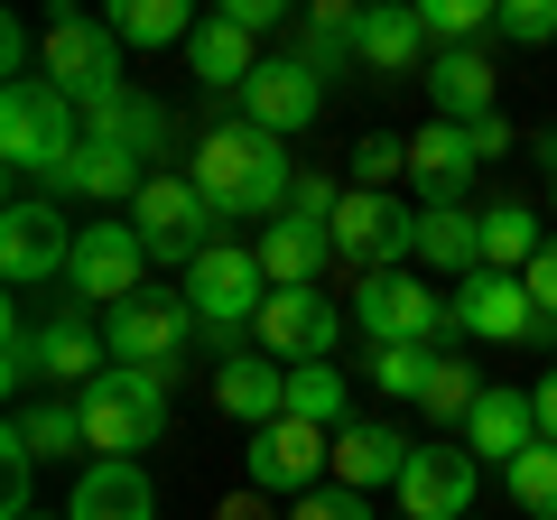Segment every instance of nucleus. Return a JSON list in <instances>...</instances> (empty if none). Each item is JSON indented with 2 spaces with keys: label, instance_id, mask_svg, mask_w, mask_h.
I'll return each instance as SVG.
<instances>
[{
  "label": "nucleus",
  "instance_id": "f257e3e1",
  "mask_svg": "<svg viewBox=\"0 0 557 520\" xmlns=\"http://www.w3.org/2000/svg\"><path fill=\"white\" fill-rule=\"evenodd\" d=\"M186 177H196V196L214 205L223 223H278L288 196H298L288 149H278L270 131H251V121H214L196 140V159H186Z\"/></svg>",
  "mask_w": 557,
  "mask_h": 520
},
{
  "label": "nucleus",
  "instance_id": "f03ea898",
  "mask_svg": "<svg viewBox=\"0 0 557 520\" xmlns=\"http://www.w3.org/2000/svg\"><path fill=\"white\" fill-rule=\"evenodd\" d=\"M75 409H84V456H131L139 465V446H159L168 437V381L159 372H102V381H84L75 391Z\"/></svg>",
  "mask_w": 557,
  "mask_h": 520
},
{
  "label": "nucleus",
  "instance_id": "7ed1b4c3",
  "mask_svg": "<svg viewBox=\"0 0 557 520\" xmlns=\"http://www.w3.org/2000/svg\"><path fill=\"white\" fill-rule=\"evenodd\" d=\"M75 149H84V102H65L47 75L0 94V159L20 168V177H57Z\"/></svg>",
  "mask_w": 557,
  "mask_h": 520
},
{
  "label": "nucleus",
  "instance_id": "20e7f679",
  "mask_svg": "<svg viewBox=\"0 0 557 520\" xmlns=\"http://www.w3.org/2000/svg\"><path fill=\"white\" fill-rule=\"evenodd\" d=\"M177 298L196 307V335L205 344H233L242 325H260V307H270V270H260V251H242V242H214V251L186 270Z\"/></svg>",
  "mask_w": 557,
  "mask_h": 520
},
{
  "label": "nucleus",
  "instance_id": "39448f33",
  "mask_svg": "<svg viewBox=\"0 0 557 520\" xmlns=\"http://www.w3.org/2000/svg\"><path fill=\"white\" fill-rule=\"evenodd\" d=\"M102 344H112L121 372H159V381H177L186 344H196V307L168 298V288H139L131 307H112V317H102Z\"/></svg>",
  "mask_w": 557,
  "mask_h": 520
},
{
  "label": "nucleus",
  "instance_id": "423d86ee",
  "mask_svg": "<svg viewBox=\"0 0 557 520\" xmlns=\"http://www.w3.org/2000/svg\"><path fill=\"white\" fill-rule=\"evenodd\" d=\"M65 288H75V307H102V317L131 307L149 288V242H139V223H75Z\"/></svg>",
  "mask_w": 557,
  "mask_h": 520
},
{
  "label": "nucleus",
  "instance_id": "0eeeda50",
  "mask_svg": "<svg viewBox=\"0 0 557 520\" xmlns=\"http://www.w3.org/2000/svg\"><path fill=\"white\" fill-rule=\"evenodd\" d=\"M354 325L372 344H437L456 335V298H437L409 270H372V280H354Z\"/></svg>",
  "mask_w": 557,
  "mask_h": 520
},
{
  "label": "nucleus",
  "instance_id": "6e6552de",
  "mask_svg": "<svg viewBox=\"0 0 557 520\" xmlns=\"http://www.w3.org/2000/svg\"><path fill=\"white\" fill-rule=\"evenodd\" d=\"M242 465H251V493L307 502V493H317V474H335V437H325V428H307V419H270V428H251Z\"/></svg>",
  "mask_w": 557,
  "mask_h": 520
},
{
  "label": "nucleus",
  "instance_id": "1a4fd4ad",
  "mask_svg": "<svg viewBox=\"0 0 557 520\" xmlns=\"http://www.w3.org/2000/svg\"><path fill=\"white\" fill-rule=\"evenodd\" d=\"M131 223H139V242H149V260H186V270H196V260L214 251L223 214L196 196V177H149L139 205H131Z\"/></svg>",
  "mask_w": 557,
  "mask_h": 520
},
{
  "label": "nucleus",
  "instance_id": "9d476101",
  "mask_svg": "<svg viewBox=\"0 0 557 520\" xmlns=\"http://www.w3.org/2000/svg\"><path fill=\"white\" fill-rule=\"evenodd\" d=\"M335 260H354V280H372V270H399L409 260V242H418V214L399 196H362V186H344V205H335Z\"/></svg>",
  "mask_w": 557,
  "mask_h": 520
},
{
  "label": "nucleus",
  "instance_id": "9b49d317",
  "mask_svg": "<svg viewBox=\"0 0 557 520\" xmlns=\"http://www.w3.org/2000/svg\"><path fill=\"white\" fill-rule=\"evenodd\" d=\"M65 260H75V233L57 223V196H10V214H0V280L47 288V280H65Z\"/></svg>",
  "mask_w": 557,
  "mask_h": 520
},
{
  "label": "nucleus",
  "instance_id": "f8f14e48",
  "mask_svg": "<svg viewBox=\"0 0 557 520\" xmlns=\"http://www.w3.org/2000/svg\"><path fill=\"white\" fill-rule=\"evenodd\" d=\"M38 75L57 84L65 102H102V94L121 84V38H112L102 20H57V28L38 38Z\"/></svg>",
  "mask_w": 557,
  "mask_h": 520
},
{
  "label": "nucleus",
  "instance_id": "ddd939ff",
  "mask_svg": "<svg viewBox=\"0 0 557 520\" xmlns=\"http://www.w3.org/2000/svg\"><path fill=\"white\" fill-rule=\"evenodd\" d=\"M335 298H325V288H270V307H260V354L270 362H288V372H298V362H325L335 354Z\"/></svg>",
  "mask_w": 557,
  "mask_h": 520
},
{
  "label": "nucleus",
  "instance_id": "4468645a",
  "mask_svg": "<svg viewBox=\"0 0 557 520\" xmlns=\"http://www.w3.org/2000/svg\"><path fill=\"white\" fill-rule=\"evenodd\" d=\"M456 335H474V344H530V335H557V325L539 317V298L520 280L474 270V280L456 288Z\"/></svg>",
  "mask_w": 557,
  "mask_h": 520
},
{
  "label": "nucleus",
  "instance_id": "2eb2a0df",
  "mask_svg": "<svg viewBox=\"0 0 557 520\" xmlns=\"http://www.w3.org/2000/svg\"><path fill=\"white\" fill-rule=\"evenodd\" d=\"M317 112H325V75H307L288 47H278V57H260V75L242 84V121H251V131H270V140L307 131Z\"/></svg>",
  "mask_w": 557,
  "mask_h": 520
},
{
  "label": "nucleus",
  "instance_id": "dca6fc26",
  "mask_svg": "<svg viewBox=\"0 0 557 520\" xmlns=\"http://www.w3.org/2000/svg\"><path fill=\"white\" fill-rule=\"evenodd\" d=\"M47 186H57V196H75V205H139L149 159H139L131 140H112V131H84V149H75Z\"/></svg>",
  "mask_w": 557,
  "mask_h": 520
},
{
  "label": "nucleus",
  "instance_id": "f3484780",
  "mask_svg": "<svg viewBox=\"0 0 557 520\" xmlns=\"http://www.w3.org/2000/svg\"><path fill=\"white\" fill-rule=\"evenodd\" d=\"M28 354H38V381H57V391H84V381L112 372V344H102L94 307H57L47 325H28Z\"/></svg>",
  "mask_w": 557,
  "mask_h": 520
},
{
  "label": "nucleus",
  "instance_id": "a211bd4d",
  "mask_svg": "<svg viewBox=\"0 0 557 520\" xmlns=\"http://www.w3.org/2000/svg\"><path fill=\"white\" fill-rule=\"evenodd\" d=\"M399 511L409 520H465L474 511V446H418L399 474Z\"/></svg>",
  "mask_w": 557,
  "mask_h": 520
},
{
  "label": "nucleus",
  "instance_id": "6ab92c4d",
  "mask_svg": "<svg viewBox=\"0 0 557 520\" xmlns=\"http://www.w3.org/2000/svg\"><path fill=\"white\" fill-rule=\"evenodd\" d=\"M493 102H502V75H493L483 47H437V57H428V112L437 121L474 131V121H493Z\"/></svg>",
  "mask_w": 557,
  "mask_h": 520
},
{
  "label": "nucleus",
  "instance_id": "aec40b11",
  "mask_svg": "<svg viewBox=\"0 0 557 520\" xmlns=\"http://www.w3.org/2000/svg\"><path fill=\"white\" fill-rule=\"evenodd\" d=\"M465 446H474V465H502V474H511L530 446H548L539 437V400L530 391H483L474 419H465Z\"/></svg>",
  "mask_w": 557,
  "mask_h": 520
},
{
  "label": "nucleus",
  "instance_id": "412c9836",
  "mask_svg": "<svg viewBox=\"0 0 557 520\" xmlns=\"http://www.w3.org/2000/svg\"><path fill=\"white\" fill-rule=\"evenodd\" d=\"M65 520H159V483L139 474L131 456H102V465H84V474H75Z\"/></svg>",
  "mask_w": 557,
  "mask_h": 520
},
{
  "label": "nucleus",
  "instance_id": "4be33fe9",
  "mask_svg": "<svg viewBox=\"0 0 557 520\" xmlns=\"http://www.w3.org/2000/svg\"><path fill=\"white\" fill-rule=\"evenodd\" d=\"M409 456H418V446L399 437L391 419H344V428H335V483H344V493L399 483V474H409Z\"/></svg>",
  "mask_w": 557,
  "mask_h": 520
},
{
  "label": "nucleus",
  "instance_id": "5701e85b",
  "mask_svg": "<svg viewBox=\"0 0 557 520\" xmlns=\"http://www.w3.org/2000/svg\"><path fill=\"white\" fill-rule=\"evenodd\" d=\"M214 409H223V419H242V428L288 419V362H270V354H233V362L214 372Z\"/></svg>",
  "mask_w": 557,
  "mask_h": 520
},
{
  "label": "nucleus",
  "instance_id": "b1692460",
  "mask_svg": "<svg viewBox=\"0 0 557 520\" xmlns=\"http://www.w3.org/2000/svg\"><path fill=\"white\" fill-rule=\"evenodd\" d=\"M428 28H418V10H362V38H354V65L362 75H428Z\"/></svg>",
  "mask_w": 557,
  "mask_h": 520
},
{
  "label": "nucleus",
  "instance_id": "393cba45",
  "mask_svg": "<svg viewBox=\"0 0 557 520\" xmlns=\"http://www.w3.org/2000/svg\"><path fill=\"white\" fill-rule=\"evenodd\" d=\"M186 75H196L205 94H242V84L260 75V38H251V28H233V20L214 10V20L186 38Z\"/></svg>",
  "mask_w": 557,
  "mask_h": 520
},
{
  "label": "nucleus",
  "instance_id": "a878e982",
  "mask_svg": "<svg viewBox=\"0 0 557 520\" xmlns=\"http://www.w3.org/2000/svg\"><path fill=\"white\" fill-rule=\"evenodd\" d=\"M260 270H270V288H317V270L335 260V233L325 223H298V214H278V223H260Z\"/></svg>",
  "mask_w": 557,
  "mask_h": 520
},
{
  "label": "nucleus",
  "instance_id": "bb28decb",
  "mask_svg": "<svg viewBox=\"0 0 557 520\" xmlns=\"http://www.w3.org/2000/svg\"><path fill=\"white\" fill-rule=\"evenodd\" d=\"M483 168V149H474V131H456V121H428L409 140V177H418V196L428 205H456V186Z\"/></svg>",
  "mask_w": 557,
  "mask_h": 520
},
{
  "label": "nucleus",
  "instance_id": "cd10ccee",
  "mask_svg": "<svg viewBox=\"0 0 557 520\" xmlns=\"http://www.w3.org/2000/svg\"><path fill=\"white\" fill-rule=\"evenodd\" d=\"M409 251L428 260V270H456V280H474V270H483V214H465V205H428Z\"/></svg>",
  "mask_w": 557,
  "mask_h": 520
},
{
  "label": "nucleus",
  "instance_id": "c85d7f7f",
  "mask_svg": "<svg viewBox=\"0 0 557 520\" xmlns=\"http://www.w3.org/2000/svg\"><path fill=\"white\" fill-rule=\"evenodd\" d=\"M10 446H20L28 465H38V456H84V409H75V391H57V400H28L20 419H10Z\"/></svg>",
  "mask_w": 557,
  "mask_h": 520
},
{
  "label": "nucleus",
  "instance_id": "c756f323",
  "mask_svg": "<svg viewBox=\"0 0 557 520\" xmlns=\"http://www.w3.org/2000/svg\"><path fill=\"white\" fill-rule=\"evenodd\" d=\"M102 28H112L121 47H186L205 20L186 10V0H112V10H102Z\"/></svg>",
  "mask_w": 557,
  "mask_h": 520
},
{
  "label": "nucleus",
  "instance_id": "7c9ffc66",
  "mask_svg": "<svg viewBox=\"0 0 557 520\" xmlns=\"http://www.w3.org/2000/svg\"><path fill=\"white\" fill-rule=\"evenodd\" d=\"M354 38H362V10H354V0H325L317 20L288 38V57H298L307 75H335V65H354Z\"/></svg>",
  "mask_w": 557,
  "mask_h": 520
},
{
  "label": "nucleus",
  "instance_id": "2f4dec72",
  "mask_svg": "<svg viewBox=\"0 0 557 520\" xmlns=\"http://www.w3.org/2000/svg\"><path fill=\"white\" fill-rule=\"evenodd\" d=\"M84 131H112V140L139 149V159H159V149H168V112H159V102H139V94H121V84L102 102H84Z\"/></svg>",
  "mask_w": 557,
  "mask_h": 520
},
{
  "label": "nucleus",
  "instance_id": "473e14b6",
  "mask_svg": "<svg viewBox=\"0 0 557 520\" xmlns=\"http://www.w3.org/2000/svg\"><path fill=\"white\" fill-rule=\"evenodd\" d=\"M539 251H548V233H539V214H530V205H493V214H483V270L520 280V270H530Z\"/></svg>",
  "mask_w": 557,
  "mask_h": 520
},
{
  "label": "nucleus",
  "instance_id": "72a5a7b5",
  "mask_svg": "<svg viewBox=\"0 0 557 520\" xmlns=\"http://www.w3.org/2000/svg\"><path fill=\"white\" fill-rule=\"evenodd\" d=\"M493 391V381L474 372L465 354H437V372H428V391H418V409H428V428H465L474 419V400Z\"/></svg>",
  "mask_w": 557,
  "mask_h": 520
},
{
  "label": "nucleus",
  "instance_id": "f704fd0d",
  "mask_svg": "<svg viewBox=\"0 0 557 520\" xmlns=\"http://www.w3.org/2000/svg\"><path fill=\"white\" fill-rule=\"evenodd\" d=\"M362 372H372L391 400H418L428 372H437V344H362Z\"/></svg>",
  "mask_w": 557,
  "mask_h": 520
},
{
  "label": "nucleus",
  "instance_id": "c9c22d12",
  "mask_svg": "<svg viewBox=\"0 0 557 520\" xmlns=\"http://www.w3.org/2000/svg\"><path fill=\"white\" fill-rule=\"evenodd\" d=\"M288 419H307V428H325V437H335V428H344V372L298 362V372H288Z\"/></svg>",
  "mask_w": 557,
  "mask_h": 520
},
{
  "label": "nucleus",
  "instance_id": "e433bc0d",
  "mask_svg": "<svg viewBox=\"0 0 557 520\" xmlns=\"http://www.w3.org/2000/svg\"><path fill=\"white\" fill-rule=\"evenodd\" d=\"M502 0H418V28H428V47H474L483 28H493Z\"/></svg>",
  "mask_w": 557,
  "mask_h": 520
},
{
  "label": "nucleus",
  "instance_id": "4c0bfd02",
  "mask_svg": "<svg viewBox=\"0 0 557 520\" xmlns=\"http://www.w3.org/2000/svg\"><path fill=\"white\" fill-rule=\"evenodd\" d=\"M502 483H511V502H520L530 520H557V446H530Z\"/></svg>",
  "mask_w": 557,
  "mask_h": 520
},
{
  "label": "nucleus",
  "instance_id": "58836bf2",
  "mask_svg": "<svg viewBox=\"0 0 557 520\" xmlns=\"http://www.w3.org/2000/svg\"><path fill=\"white\" fill-rule=\"evenodd\" d=\"M391 177H409V140H391V131H362V140H354V186H362V196H381Z\"/></svg>",
  "mask_w": 557,
  "mask_h": 520
},
{
  "label": "nucleus",
  "instance_id": "ea45409f",
  "mask_svg": "<svg viewBox=\"0 0 557 520\" xmlns=\"http://www.w3.org/2000/svg\"><path fill=\"white\" fill-rule=\"evenodd\" d=\"M493 28H502L511 47H548V38H557V0H502Z\"/></svg>",
  "mask_w": 557,
  "mask_h": 520
},
{
  "label": "nucleus",
  "instance_id": "a19ab883",
  "mask_svg": "<svg viewBox=\"0 0 557 520\" xmlns=\"http://www.w3.org/2000/svg\"><path fill=\"white\" fill-rule=\"evenodd\" d=\"M288 520H372V511H362V493H344V483H317L307 502H288Z\"/></svg>",
  "mask_w": 557,
  "mask_h": 520
},
{
  "label": "nucleus",
  "instance_id": "79ce46f5",
  "mask_svg": "<svg viewBox=\"0 0 557 520\" xmlns=\"http://www.w3.org/2000/svg\"><path fill=\"white\" fill-rule=\"evenodd\" d=\"M520 288H530V298H539V317L557 325V233H548V251H539L530 270H520Z\"/></svg>",
  "mask_w": 557,
  "mask_h": 520
},
{
  "label": "nucleus",
  "instance_id": "37998d69",
  "mask_svg": "<svg viewBox=\"0 0 557 520\" xmlns=\"http://www.w3.org/2000/svg\"><path fill=\"white\" fill-rule=\"evenodd\" d=\"M223 20L251 28V38H270V28H288V10H278V0H223Z\"/></svg>",
  "mask_w": 557,
  "mask_h": 520
},
{
  "label": "nucleus",
  "instance_id": "c03bdc74",
  "mask_svg": "<svg viewBox=\"0 0 557 520\" xmlns=\"http://www.w3.org/2000/svg\"><path fill=\"white\" fill-rule=\"evenodd\" d=\"M0 65H10V84H28V20L0 28Z\"/></svg>",
  "mask_w": 557,
  "mask_h": 520
},
{
  "label": "nucleus",
  "instance_id": "a18cd8bd",
  "mask_svg": "<svg viewBox=\"0 0 557 520\" xmlns=\"http://www.w3.org/2000/svg\"><path fill=\"white\" fill-rule=\"evenodd\" d=\"M474 149H483V159H502V149H511V121H502V112L474 121Z\"/></svg>",
  "mask_w": 557,
  "mask_h": 520
},
{
  "label": "nucleus",
  "instance_id": "49530a36",
  "mask_svg": "<svg viewBox=\"0 0 557 520\" xmlns=\"http://www.w3.org/2000/svg\"><path fill=\"white\" fill-rule=\"evenodd\" d=\"M530 400H539V437H548V446H557V372H548V381H539Z\"/></svg>",
  "mask_w": 557,
  "mask_h": 520
},
{
  "label": "nucleus",
  "instance_id": "de8ad7c7",
  "mask_svg": "<svg viewBox=\"0 0 557 520\" xmlns=\"http://www.w3.org/2000/svg\"><path fill=\"white\" fill-rule=\"evenodd\" d=\"M214 520H270V493H233V502H223Z\"/></svg>",
  "mask_w": 557,
  "mask_h": 520
},
{
  "label": "nucleus",
  "instance_id": "09e8293b",
  "mask_svg": "<svg viewBox=\"0 0 557 520\" xmlns=\"http://www.w3.org/2000/svg\"><path fill=\"white\" fill-rule=\"evenodd\" d=\"M539 159H548V196H557V131H548V140H539Z\"/></svg>",
  "mask_w": 557,
  "mask_h": 520
},
{
  "label": "nucleus",
  "instance_id": "8fccbe9b",
  "mask_svg": "<svg viewBox=\"0 0 557 520\" xmlns=\"http://www.w3.org/2000/svg\"><path fill=\"white\" fill-rule=\"evenodd\" d=\"M28 520H57V511H28Z\"/></svg>",
  "mask_w": 557,
  "mask_h": 520
},
{
  "label": "nucleus",
  "instance_id": "3c124183",
  "mask_svg": "<svg viewBox=\"0 0 557 520\" xmlns=\"http://www.w3.org/2000/svg\"><path fill=\"white\" fill-rule=\"evenodd\" d=\"M399 520H409V511H399Z\"/></svg>",
  "mask_w": 557,
  "mask_h": 520
}]
</instances>
